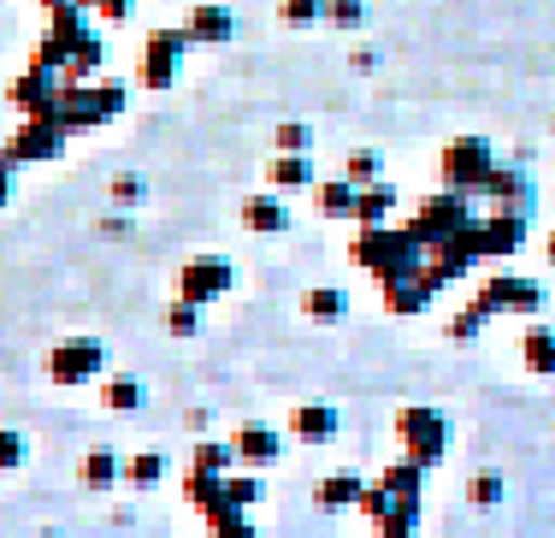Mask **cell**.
Masks as SVG:
<instances>
[{
	"instance_id": "6da1fadb",
	"label": "cell",
	"mask_w": 555,
	"mask_h": 538,
	"mask_svg": "<svg viewBox=\"0 0 555 538\" xmlns=\"http://www.w3.org/2000/svg\"><path fill=\"white\" fill-rule=\"evenodd\" d=\"M420 503H426V467L408 462V456H396L385 474L361 491V503H354V509H361V515H373V527L385 533V538H402V533H414Z\"/></svg>"
},
{
	"instance_id": "7a4b0ae2",
	"label": "cell",
	"mask_w": 555,
	"mask_h": 538,
	"mask_svg": "<svg viewBox=\"0 0 555 538\" xmlns=\"http://www.w3.org/2000/svg\"><path fill=\"white\" fill-rule=\"evenodd\" d=\"M349 260L361 272H373V279H390V272H408V267H426V255H420V238L408 226H361V238L349 243Z\"/></svg>"
},
{
	"instance_id": "3957f363",
	"label": "cell",
	"mask_w": 555,
	"mask_h": 538,
	"mask_svg": "<svg viewBox=\"0 0 555 538\" xmlns=\"http://www.w3.org/2000/svg\"><path fill=\"white\" fill-rule=\"evenodd\" d=\"M125 84H107V77H83V84H65L60 89V125L72 130H95V125H113L118 113H125Z\"/></svg>"
},
{
	"instance_id": "277c9868",
	"label": "cell",
	"mask_w": 555,
	"mask_h": 538,
	"mask_svg": "<svg viewBox=\"0 0 555 538\" xmlns=\"http://www.w3.org/2000/svg\"><path fill=\"white\" fill-rule=\"evenodd\" d=\"M396 438H402V456L408 462H420L431 474V467L449 456V438H455V426H449L443 409H431V402H414V409L396 414Z\"/></svg>"
},
{
	"instance_id": "5b68a950",
	"label": "cell",
	"mask_w": 555,
	"mask_h": 538,
	"mask_svg": "<svg viewBox=\"0 0 555 538\" xmlns=\"http://www.w3.org/2000/svg\"><path fill=\"white\" fill-rule=\"evenodd\" d=\"M65 142H72V130L60 125V113H24L18 137H12L0 154H7V161L24 172V166H36V161H60Z\"/></svg>"
},
{
	"instance_id": "8992f818",
	"label": "cell",
	"mask_w": 555,
	"mask_h": 538,
	"mask_svg": "<svg viewBox=\"0 0 555 538\" xmlns=\"http://www.w3.org/2000/svg\"><path fill=\"white\" fill-rule=\"evenodd\" d=\"M496 172V154L485 137H455L443 149V190H461V195H479Z\"/></svg>"
},
{
	"instance_id": "52a82bcc",
	"label": "cell",
	"mask_w": 555,
	"mask_h": 538,
	"mask_svg": "<svg viewBox=\"0 0 555 538\" xmlns=\"http://www.w3.org/2000/svg\"><path fill=\"white\" fill-rule=\"evenodd\" d=\"M101 367H107V344H101V337H65V344L48 349V379L65 390L101 379Z\"/></svg>"
},
{
	"instance_id": "ba28073f",
	"label": "cell",
	"mask_w": 555,
	"mask_h": 538,
	"mask_svg": "<svg viewBox=\"0 0 555 538\" xmlns=\"http://www.w3.org/2000/svg\"><path fill=\"white\" fill-rule=\"evenodd\" d=\"M473 308L485 313V320H502V313H544V284L538 279H520V272H502L479 291Z\"/></svg>"
},
{
	"instance_id": "9c48e42d",
	"label": "cell",
	"mask_w": 555,
	"mask_h": 538,
	"mask_svg": "<svg viewBox=\"0 0 555 538\" xmlns=\"http://www.w3.org/2000/svg\"><path fill=\"white\" fill-rule=\"evenodd\" d=\"M195 48L190 30H154L149 36V54H142V89H154V95H166L171 84H178V65L183 54Z\"/></svg>"
},
{
	"instance_id": "30bf717a",
	"label": "cell",
	"mask_w": 555,
	"mask_h": 538,
	"mask_svg": "<svg viewBox=\"0 0 555 538\" xmlns=\"http://www.w3.org/2000/svg\"><path fill=\"white\" fill-rule=\"evenodd\" d=\"M224 291H236V267L224 255H195L190 267L178 272V296L195 302V308H207V302L224 296Z\"/></svg>"
},
{
	"instance_id": "8fae6325",
	"label": "cell",
	"mask_w": 555,
	"mask_h": 538,
	"mask_svg": "<svg viewBox=\"0 0 555 538\" xmlns=\"http://www.w3.org/2000/svg\"><path fill=\"white\" fill-rule=\"evenodd\" d=\"M231 450H236V462L243 467H272V462H284V432L267 426V420H248V426H236L231 432Z\"/></svg>"
},
{
	"instance_id": "7c38bea8",
	"label": "cell",
	"mask_w": 555,
	"mask_h": 538,
	"mask_svg": "<svg viewBox=\"0 0 555 538\" xmlns=\"http://www.w3.org/2000/svg\"><path fill=\"white\" fill-rule=\"evenodd\" d=\"M313 183H320V161H313V154H284L278 149L267 161V190H278V195L313 190Z\"/></svg>"
},
{
	"instance_id": "4fadbf2b",
	"label": "cell",
	"mask_w": 555,
	"mask_h": 538,
	"mask_svg": "<svg viewBox=\"0 0 555 538\" xmlns=\"http://www.w3.org/2000/svg\"><path fill=\"white\" fill-rule=\"evenodd\" d=\"M243 226L255 231V238H284L289 231V202L278 190H260L243 202Z\"/></svg>"
},
{
	"instance_id": "5bb4252c",
	"label": "cell",
	"mask_w": 555,
	"mask_h": 538,
	"mask_svg": "<svg viewBox=\"0 0 555 538\" xmlns=\"http://www.w3.org/2000/svg\"><path fill=\"white\" fill-rule=\"evenodd\" d=\"M337 432H343V414L332 402H301V409L289 414V438H301V444H325V438H337Z\"/></svg>"
},
{
	"instance_id": "9a60e30c",
	"label": "cell",
	"mask_w": 555,
	"mask_h": 538,
	"mask_svg": "<svg viewBox=\"0 0 555 538\" xmlns=\"http://www.w3.org/2000/svg\"><path fill=\"white\" fill-rule=\"evenodd\" d=\"M308 195H313V214L320 219H354V195H361V183L354 178H320Z\"/></svg>"
},
{
	"instance_id": "2e32d148",
	"label": "cell",
	"mask_w": 555,
	"mask_h": 538,
	"mask_svg": "<svg viewBox=\"0 0 555 538\" xmlns=\"http://www.w3.org/2000/svg\"><path fill=\"white\" fill-rule=\"evenodd\" d=\"M183 30H190L195 42H231V36H236V12L219 7V0H202V7L190 12V24H183Z\"/></svg>"
},
{
	"instance_id": "e0dca14e",
	"label": "cell",
	"mask_w": 555,
	"mask_h": 538,
	"mask_svg": "<svg viewBox=\"0 0 555 538\" xmlns=\"http://www.w3.org/2000/svg\"><path fill=\"white\" fill-rule=\"evenodd\" d=\"M396 219V190L385 178L361 183V195H354V226H390Z\"/></svg>"
},
{
	"instance_id": "ac0fdd59",
	"label": "cell",
	"mask_w": 555,
	"mask_h": 538,
	"mask_svg": "<svg viewBox=\"0 0 555 538\" xmlns=\"http://www.w3.org/2000/svg\"><path fill=\"white\" fill-rule=\"evenodd\" d=\"M361 491H366L361 474H325V479H313V503H320V509H354V503H361Z\"/></svg>"
},
{
	"instance_id": "d6986e66",
	"label": "cell",
	"mask_w": 555,
	"mask_h": 538,
	"mask_svg": "<svg viewBox=\"0 0 555 538\" xmlns=\"http://www.w3.org/2000/svg\"><path fill=\"white\" fill-rule=\"evenodd\" d=\"M77 479H83L89 491H113V485L125 479V456H113V450H89L83 462H77Z\"/></svg>"
},
{
	"instance_id": "ffe728a7",
	"label": "cell",
	"mask_w": 555,
	"mask_h": 538,
	"mask_svg": "<svg viewBox=\"0 0 555 538\" xmlns=\"http://www.w3.org/2000/svg\"><path fill=\"white\" fill-rule=\"evenodd\" d=\"M101 402H107L113 414H142L149 409V385H142V379H107V385H101Z\"/></svg>"
},
{
	"instance_id": "44dd1931",
	"label": "cell",
	"mask_w": 555,
	"mask_h": 538,
	"mask_svg": "<svg viewBox=\"0 0 555 538\" xmlns=\"http://www.w3.org/2000/svg\"><path fill=\"white\" fill-rule=\"evenodd\" d=\"M520 361H526V373H555V332L550 325H532V332L520 337Z\"/></svg>"
},
{
	"instance_id": "7402d4cb",
	"label": "cell",
	"mask_w": 555,
	"mask_h": 538,
	"mask_svg": "<svg viewBox=\"0 0 555 538\" xmlns=\"http://www.w3.org/2000/svg\"><path fill=\"white\" fill-rule=\"evenodd\" d=\"M301 313H308V320H343V313H349V296H343L337 284H313V291L301 296Z\"/></svg>"
},
{
	"instance_id": "603a6c76",
	"label": "cell",
	"mask_w": 555,
	"mask_h": 538,
	"mask_svg": "<svg viewBox=\"0 0 555 538\" xmlns=\"http://www.w3.org/2000/svg\"><path fill=\"white\" fill-rule=\"evenodd\" d=\"M166 474H171V456H160V450L125 456V479H130V485H160Z\"/></svg>"
},
{
	"instance_id": "cb8c5ba5",
	"label": "cell",
	"mask_w": 555,
	"mask_h": 538,
	"mask_svg": "<svg viewBox=\"0 0 555 538\" xmlns=\"http://www.w3.org/2000/svg\"><path fill=\"white\" fill-rule=\"evenodd\" d=\"M231 467H236V450H231V444H219V438L195 444V456H190V474H231Z\"/></svg>"
},
{
	"instance_id": "d4e9b609",
	"label": "cell",
	"mask_w": 555,
	"mask_h": 538,
	"mask_svg": "<svg viewBox=\"0 0 555 538\" xmlns=\"http://www.w3.org/2000/svg\"><path fill=\"white\" fill-rule=\"evenodd\" d=\"M278 18H284L289 30H313V24H325V0H284Z\"/></svg>"
},
{
	"instance_id": "484cf974",
	"label": "cell",
	"mask_w": 555,
	"mask_h": 538,
	"mask_svg": "<svg viewBox=\"0 0 555 538\" xmlns=\"http://www.w3.org/2000/svg\"><path fill=\"white\" fill-rule=\"evenodd\" d=\"M343 178H354V183L385 178V154H378V149H354L349 161H343Z\"/></svg>"
},
{
	"instance_id": "4316f807",
	"label": "cell",
	"mask_w": 555,
	"mask_h": 538,
	"mask_svg": "<svg viewBox=\"0 0 555 538\" xmlns=\"http://www.w3.org/2000/svg\"><path fill=\"white\" fill-rule=\"evenodd\" d=\"M30 462V438L12 426H0V474H18V467Z\"/></svg>"
},
{
	"instance_id": "83f0119b",
	"label": "cell",
	"mask_w": 555,
	"mask_h": 538,
	"mask_svg": "<svg viewBox=\"0 0 555 538\" xmlns=\"http://www.w3.org/2000/svg\"><path fill=\"white\" fill-rule=\"evenodd\" d=\"M325 24H332V30H361L366 0H325Z\"/></svg>"
},
{
	"instance_id": "f1b7e54d",
	"label": "cell",
	"mask_w": 555,
	"mask_h": 538,
	"mask_svg": "<svg viewBox=\"0 0 555 538\" xmlns=\"http://www.w3.org/2000/svg\"><path fill=\"white\" fill-rule=\"evenodd\" d=\"M113 202L125 207V214H137V207L149 202V178H137V172H118V178H113Z\"/></svg>"
},
{
	"instance_id": "f546056e",
	"label": "cell",
	"mask_w": 555,
	"mask_h": 538,
	"mask_svg": "<svg viewBox=\"0 0 555 538\" xmlns=\"http://www.w3.org/2000/svg\"><path fill=\"white\" fill-rule=\"evenodd\" d=\"M166 332L171 337H195V332H202V308H195V302H171V313H166Z\"/></svg>"
},
{
	"instance_id": "4dcf8cb0",
	"label": "cell",
	"mask_w": 555,
	"mask_h": 538,
	"mask_svg": "<svg viewBox=\"0 0 555 538\" xmlns=\"http://www.w3.org/2000/svg\"><path fill=\"white\" fill-rule=\"evenodd\" d=\"M278 149L284 154H313V125H301V119L278 125Z\"/></svg>"
},
{
	"instance_id": "1f68e13d",
	"label": "cell",
	"mask_w": 555,
	"mask_h": 538,
	"mask_svg": "<svg viewBox=\"0 0 555 538\" xmlns=\"http://www.w3.org/2000/svg\"><path fill=\"white\" fill-rule=\"evenodd\" d=\"M473 503H479V509H496V503H502V474H479V479H473Z\"/></svg>"
},
{
	"instance_id": "d6a6232c",
	"label": "cell",
	"mask_w": 555,
	"mask_h": 538,
	"mask_svg": "<svg viewBox=\"0 0 555 538\" xmlns=\"http://www.w3.org/2000/svg\"><path fill=\"white\" fill-rule=\"evenodd\" d=\"M449 332H455V337H479V332H485V313H479V308L455 313V320H449Z\"/></svg>"
},
{
	"instance_id": "836d02e7",
	"label": "cell",
	"mask_w": 555,
	"mask_h": 538,
	"mask_svg": "<svg viewBox=\"0 0 555 538\" xmlns=\"http://www.w3.org/2000/svg\"><path fill=\"white\" fill-rule=\"evenodd\" d=\"M349 65H354V72H361V77H373L378 65H385V54H378V48H361V54H354Z\"/></svg>"
},
{
	"instance_id": "e575fe53",
	"label": "cell",
	"mask_w": 555,
	"mask_h": 538,
	"mask_svg": "<svg viewBox=\"0 0 555 538\" xmlns=\"http://www.w3.org/2000/svg\"><path fill=\"white\" fill-rule=\"evenodd\" d=\"M12 178H18V166H12V161H7V154H0V207H7V202H12Z\"/></svg>"
},
{
	"instance_id": "d590c367",
	"label": "cell",
	"mask_w": 555,
	"mask_h": 538,
	"mask_svg": "<svg viewBox=\"0 0 555 538\" xmlns=\"http://www.w3.org/2000/svg\"><path fill=\"white\" fill-rule=\"evenodd\" d=\"M544 248H550V267H555V231H550V243H544Z\"/></svg>"
}]
</instances>
